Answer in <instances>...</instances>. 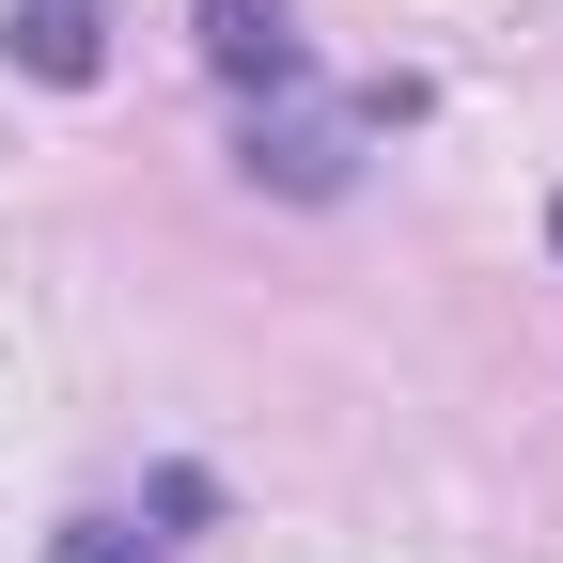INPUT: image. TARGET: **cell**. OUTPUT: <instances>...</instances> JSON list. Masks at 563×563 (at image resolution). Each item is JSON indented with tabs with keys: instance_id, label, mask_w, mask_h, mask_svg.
Segmentation results:
<instances>
[{
	"instance_id": "2",
	"label": "cell",
	"mask_w": 563,
	"mask_h": 563,
	"mask_svg": "<svg viewBox=\"0 0 563 563\" xmlns=\"http://www.w3.org/2000/svg\"><path fill=\"white\" fill-rule=\"evenodd\" d=\"M16 47L47 63V79H95V16H79V0H32V16H16Z\"/></svg>"
},
{
	"instance_id": "1",
	"label": "cell",
	"mask_w": 563,
	"mask_h": 563,
	"mask_svg": "<svg viewBox=\"0 0 563 563\" xmlns=\"http://www.w3.org/2000/svg\"><path fill=\"white\" fill-rule=\"evenodd\" d=\"M203 63H220V79L298 95V32H282V0H203Z\"/></svg>"
}]
</instances>
